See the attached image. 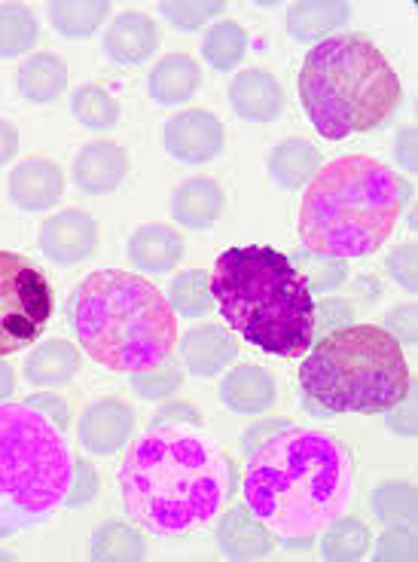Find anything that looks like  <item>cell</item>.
<instances>
[{
  "instance_id": "6da1fadb",
  "label": "cell",
  "mask_w": 418,
  "mask_h": 562,
  "mask_svg": "<svg viewBox=\"0 0 418 562\" xmlns=\"http://www.w3.org/2000/svg\"><path fill=\"white\" fill-rule=\"evenodd\" d=\"M354 464L342 440L284 428L248 452L245 507L287 548H308L351 502Z\"/></svg>"
},
{
  "instance_id": "7a4b0ae2",
  "label": "cell",
  "mask_w": 418,
  "mask_h": 562,
  "mask_svg": "<svg viewBox=\"0 0 418 562\" xmlns=\"http://www.w3.org/2000/svg\"><path fill=\"white\" fill-rule=\"evenodd\" d=\"M236 471L226 452L187 425H159L135 440L120 464V502L150 535L208 526L233 498Z\"/></svg>"
},
{
  "instance_id": "3957f363",
  "label": "cell",
  "mask_w": 418,
  "mask_h": 562,
  "mask_svg": "<svg viewBox=\"0 0 418 562\" xmlns=\"http://www.w3.org/2000/svg\"><path fill=\"white\" fill-rule=\"evenodd\" d=\"M211 294L224 322L266 355L296 358L315 339V294L291 257L275 248L248 245L221 254Z\"/></svg>"
},
{
  "instance_id": "277c9868",
  "label": "cell",
  "mask_w": 418,
  "mask_h": 562,
  "mask_svg": "<svg viewBox=\"0 0 418 562\" xmlns=\"http://www.w3.org/2000/svg\"><path fill=\"white\" fill-rule=\"evenodd\" d=\"M406 183L373 156H339L308 181L300 205L306 251L336 260L379 251L400 221Z\"/></svg>"
},
{
  "instance_id": "5b68a950",
  "label": "cell",
  "mask_w": 418,
  "mask_h": 562,
  "mask_svg": "<svg viewBox=\"0 0 418 562\" xmlns=\"http://www.w3.org/2000/svg\"><path fill=\"white\" fill-rule=\"evenodd\" d=\"M68 318L86 355L116 373L162 364L178 342V315L166 296L120 269L86 276L70 294Z\"/></svg>"
},
{
  "instance_id": "8992f818",
  "label": "cell",
  "mask_w": 418,
  "mask_h": 562,
  "mask_svg": "<svg viewBox=\"0 0 418 562\" xmlns=\"http://www.w3.org/2000/svg\"><path fill=\"white\" fill-rule=\"evenodd\" d=\"M400 77L363 34H336L308 49L300 70V101L327 140L385 126L400 108Z\"/></svg>"
},
{
  "instance_id": "52a82bcc",
  "label": "cell",
  "mask_w": 418,
  "mask_h": 562,
  "mask_svg": "<svg viewBox=\"0 0 418 562\" xmlns=\"http://www.w3.org/2000/svg\"><path fill=\"white\" fill-rule=\"evenodd\" d=\"M413 385L404 346L376 324L324 334L300 367V392L330 413H385Z\"/></svg>"
},
{
  "instance_id": "ba28073f",
  "label": "cell",
  "mask_w": 418,
  "mask_h": 562,
  "mask_svg": "<svg viewBox=\"0 0 418 562\" xmlns=\"http://www.w3.org/2000/svg\"><path fill=\"white\" fill-rule=\"evenodd\" d=\"M74 452L31 404H0V538L49 520L65 505Z\"/></svg>"
},
{
  "instance_id": "9c48e42d",
  "label": "cell",
  "mask_w": 418,
  "mask_h": 562,
  "mask_svg": "<svg viewBox=\"0 0 418 562\" xmlns=\"http://www.w3.org/2000/svg\"><path fill=\"white\" fill-rule=\"evenodd\" d=\"M53 288L29 257L0 251V358L37 342L53 318Z\"/></svg>"
},
{
  "instance_id": "30bf717a",
  "label": "cell",
  "mask_w": 418,
  "mask_h": 562,
  "mask_svg": "<svg viewBox=\"0 0 418 562\" xmlns=\"http://www.w3.org/2000/svg\"><path fill=\"white\" fill-rule=\"evenodd\" d=\"M37 245L49 263L61 269L80 267L89 257H95L101 245V226L89 211L65 209L53 214L49 221H43Z\"/></svg>"
},
{
  "instance_id": "8fae6325",
  "label": "cell",
  "mask_w": 418,
  "mask_h": 562,
  "mask_svg": "<svg viewBox=\"0 0 418 562\" xmlns=\"http://www.w3.org/2000/svg\"><path fill=\"white\" fill-rule=\"evenodd\" d=\"M224 123L211 111H181L162 126V147L181 166H205L224 154Z\"/></svg>"
},
{
  "instance_id": "7c38bea8",
  "label": "cell",
  "mask_w": 418,
  "mask_h": 562,
  "mask_svg": "<svg viewBox=\"0 0 418 562\" xmlns=\"http://www.w3.org/2000/svg\"><path fill=\"white\" fill-rule=\"evenodd\" d=\"M135 431V409L123 404L120 397H98L89 404L77 425L80 447L92 456H113L128 443Z\"/></svg>"
},
{
  "instance_id": "4fadbf2b",
  "label": "cell",
  "mask_w": 418,
  "mask_h": 562,
  "mask_svg": "<svg viewBox=\"0 0 418 562\" xmlns=\"http://www.w3.org/2000/svg\"><path fill=\"white\" fill-rule=\"evenodd\" d=\"M128 175V154L116 140H89L74 159V187L86 196L120 190Z\"/></svg>"
},
{
  "instance_id": "5bb4252c",
  "label": "cell",
  "mask_w": 418,
  "mask_h": 562,
  "mask_svg": "<svg viewBox=\"0 0 418 562\" xmlns=\"http://www.w3.org/2000/svg\"><path fill=\"white\" fill-rule=\"evenodd\" d=\"M229 104L238 120L248 123H275L284 111V89L263 68L238 70L229 83Z\"/></svg>"
},
{
  "instance_id": "9a60e30c",
  "label": "cell",
  "mask_w": 418,
  "mask_h": 562,
  "mask_svg": "<svg viewBox=\"0 0 418 562\" xmlns=\"http://www.w3.org/2000/svg\"><path fill=\"white\" fill-rule=\"evenodd\" d=\"M10 202L22 211H46L65 196V175L49 159H25L10 171Z\"/></svg>"
},
{
  "instance_id": "2e32d148",
  "label": "cell",
  "mask_w": 418,
  "mask_h": 562,
  "mask_svg": "<svg viewBox=\"0 0 418 562\" xmlns=\"http://www.w3.org/2000/svg\"><path fill=\"white\" fill-rule=\"evenodd\" d=\"M159 29L150 15L144 13H123L111 22V29L104 31V56L111 58L120 68H135L144 65L147 58L156 56L159 49Z\"/></svg>"
},
{
  "instance_id": "e0dca14e",
  "label": "cell",
  "mask_w": 418,
  "mask_h": 562,
  "mask_svg": "<svg viewBox=\"0 0 418 562\" xmlns=\"http://www.w3.org/2000/svg\"><path fill=\"white\" fill-rule=\"evenodd\" d=\"M217 548L229 560H266L275 553L279 538L248 507H229L217 522Z\"/></svg>"
},
{
  "instance_id": "ac0fdd59",
  "label": "cell",
  "mask_w": 418,
  "mask_h": 562,
  "mask_svg": "<svg viewBox=\"0 0 418 562\" xmlns=\"http://www.w3.org/2000/svg\"><path fill=\"white\" fill-rule=\"evenodd\" d=\"M238 342L217 324H199L181 339V364L199 380H211L236 361Z\"/></svg>"
},
{
  "instance_id": "d6986e66",
  "label": "cell",
  "mask_w": 418,
  "mask_h": 562,
  "mask_svg": "<svg viewBox=\"0 0 418 562\" xmlns=\"http://www.w3.org/2000/svg\"><path fill=\"white\" fill-rule=\"evenodd\" d=\"M224 205V187L214 178H190V181L178 183V190L171 193L168 211H171L174 224H181L183 229L202 233V229H211L221 221Z\"/></svg>"
},
{
  "instance_id": "ffe728a7",
  "label": "cell",
  "mask_w": 418,
  "mask_h": 562,
  "mask_svg": "<svg viewBox=\"0 0 418 562\" xmlns=\"http://www.w3.org/2000/svg\"><path fill=\"white\" fill-rule=\"evenodd\" d=\"M128 260L144 276H166L183 260V239L166 224H144L128 236Z\"/></svg>"
},
{
  "instance_id": "44dd1931",
  "label": "cell",
  "mask_w": 418,
  "mask_h": 562,
  "mask_svg": "<svg viewBox=\"0 0 418 562\" xmlns=\"http://www.w3.org/2000/svg\"><path fill=\"white\" fill-rule=\"evenodd\" d=\"M275 397H279V389H275L272 373H266L263 367L257 364L236 367L221 380V404L238 416L266 413L275 404Z\"/></svg>"
},
{
  "instance_id": "7402d4cb",
  "label": "cell",
  "mask_w": 418,
  "mask_h": 562,
  "mask_svg": "<svg viewBox=\"0 0 418 562\" xmlns=\"http://www.w3.org/2000/svg\"><path fill=\"white\" fill-rule=\"evenodd\" d=\"M199 89H202V68L193 56H183V53L156 61L147 80L150 99L162 108H181L195 99Z\"/></svg>"
},
{
  "instance_id": "603a6c76",
  "label": "cell",
  "mask_w": 418,
  "mask_h": 562,
  "mask_svg": "<svg viewBox=\"0 0 418 562\" xmlns=\"http://www.w3.org/2000/svg\"><path fill=\"white\" fill-rule=\"evenodd\" d=\"M351 3L339 0H300L287 10V34L296 43H321L349 25Z\"/></svg>"
},
{
  "instance_id": "cb8c5ba5",
  "label": "cell",
  "mask_w": 418,
  "mask_h": 562,
  "mask_svg": "<svg viewBox=\"0 0 418 562\" xmlns=\"http://www.w3.org/2000/svg\"><path fill=\"white\" fill-rule=\"evenodd\" d=\"M321 169V154L315 144H308L306 138H287L272 147V154L266 159V171L269 178L279 183L281 190H303L308 181Z\"/></svg>"
},
{
  "instance_id": "d4e9b609",
  "label": "cell",
  "mask_w": 418,
  "mask_h": 562,
  "mask_svg": "<svg viewBox=\"0 0 418 562\" xmlns=\"http://www.w3.org/2000/svg\"><path fill=\"white\" fill-rule=\"evenodd\" d=\"M68 89V65L53 53H37L15 68V92L31 104H53Z\"/></svg>"
},
{
  "instance_id": "484cf974",
  "label": "cell",
  "mask_w": 418,
  "mask_h": 562,
  "mask_svg": "<svg viewBox=\"0 0 418 562\" xmlns=\"http://www.w3.org/2000/svg\"><path fill=\"white\" fill-rule=\"evenodd\" d=\"M77 373H80V351L68 339H46L25 361V382H31L34 389L68 385Z\"/></svg>"
},
{
  "instance_id": "4316f807",
  "label": "cell",
  "mask_w": 418,
  "mask_h": 562,
  "mask_svg": "<svg viewBox=\"0 0 418 562\" xmlns=\"http://www.w3.org/2000/svg\"><path fill=\"white\" fill-rule=\"evenodd\" d=\"M108 15H111L108 0H53L49 3V25L68 41L92 37Z\"/></svg>"
},
{
  "instance_id": "83f0119b",
  "label": "cell",
  "mask_w": 418,
  "mask_h": 562,
  "mask_svg": "<svg viewBox=\"0 0 418 562\" xmlns=\"http://www.w3.org/2000/svg\"><path fill=\"white\" fill-rule=\"evenodd\" d=\"M89 560L95 562H135L147 560V541L135 526L104 522L89 538Z\"/></svg>"
},
{
  "instance_id": "f1b7e54d",
  "label": "cell",
  "mask_w": 418,
  "mask_h": 562,
  "mask_svg": "<svg viewBox=\"0 0 418 562\" xmlns=\"http://www.w3.org/2000/svg\"><path fill=\"white\" fill-rule=\"evenodd\" d=\"M70 113L74 120L89 132H111L120 126V101L113 99L104 86L86 83L74 89V99H70Z\"/></svg>"
},
{
  "instance_id": "f546056e",
  "label": "cell",
  "mask_w": 418,
  "mask_h": 562,
  "mask_svg": "<svg viewBox=\"0 0 418 562\" xmlns=\"http://www.w3.org/2000/svg\"><path fill=\"white\" fill-rule=\"evenodd\" d=\"M168 306L174 315L183 318H205L214 306V294H211V276L205 269H187L181 276H174L168 284Z\"/></svg>"
},
{
  "instance_id": "4dcf8cb0",
  "label": "cell",
  "mask_w": 418,
  "mask_h": 562,
  "mask_svg": "<svg viewBox=\"0 0 418 562\" xmlns=\"http://www.w3.org/2000/svg\"><path fill=\"white\" fill-rule=\"evenodd\" d=\"M245 53H248V34L233 19L211 25L205 31V37H202V58L221 74L236 70L245 61Z\"/></svg>"
},
{
  "instance_id": "1f68e13d",
  "label": "cell",
  "mask_w": 418,
  "mask_h": 562,
  "mask_svg": "<svg viewBox=\"0 0 418 562\" xmlns=\"http://www.w3.org/2000/svg\"><path fill=\"white\" fill-rule=\"evenodd\" d=\"M370 550V529L354 517H336L324 526L321 557L330 562H354L363 560Z\"/></svg>"
},
{
  "instance_id": "d6a6232c",
  "label": "cell",
  "mask_w": 418,
  "mask_h": 562,
  "mask_svg": "<svg viewBox=\"0 0 418 562\" xmlns=\"http://www.w3.org/2000/svg\"><path fill=\"white\" fill-rule=\"evenodd\" d=\"M41 41L37 15L22 3H0V58H19Z\"/></svg>"
},
{
  "instance_id": "836d02e7",
  "label": "cell",
  "mask_w": 418,
  "mask_h": 562,
  "mask_svg": "<svg viewBox=\"0 0 418 562\" xmlns=\"http://www.w3.org/2000/svg\"><path fill=\"white\" fill-rule=\"evenodd\" d=\"M373 514L382 526H416V490L409 483H379L373 492Z\"/></svg>"
},
{
  "instance_id": "e575fe53",
  "label": "cell",
  "mask_w": 418,
  "mask_h": 562,
  "mask_svg": "<svg viewBox=\"0 0 418 562\" xmlns=\"http://www.w3.org/2000/svg\"><path fill=\"white\" fill-rule=\"evenodd\" d=\"M293 267L303 276V281L308 284V291L315 294H330L336 288H342L346 279H349V267L346 260H336V257H327V254L315 251H300L293 254Z\"/></svg>"
},
{
  "instance_id": "d590c367",
  "label": "cell",
  "mask_w": 418,
  "mask_h": 562,
  "mask_svg": "<svg viewBox=\"0 0 418 562\" xmlns=\"http://www.w3.org/2000/svg\"><path fill=\"white\" fill-rule=\"evenodd\" d=\"M183 373L181 367L171 364V358L162 364L147 367V370H135L132 373V389L144 401H168L171 394L181 392Z\"/></svg>"
},
{
  "instance_id": "8d00e7d4",
  "label": "cell",
  "mask_w": 418,
  "mask_h": 562,
  "mask_svg": "<svg viewBox=\"0 0 418 562\" xmlns=\"http://www.w3.org/2000/svg\"><path fill=\"white\" fill-rule=\"evenodd\" d=\"M224 0H162L159 13L178 31H195L224 13Z\"/></svg>"
},
{
  "instance_id": "74e56055",
  "label": "cell",
  "mask_w": 418,
  "mask_h": 562,
  "mask_svg": "<svg viewBox=\"0 0 418 562\" xmlns=\"http://www.w3.org/2000/svg\"><path fill=\"white\" fill-rule=\"evenodd\" d=\"M418 544H416V529L413 526H388L385 535L379 538L376 553L373 560L388 562V560H416Z\"/></svg>"
},
{
  "instance_id": "f35d334b",
  "label": "cell",
  "mask_w": 418,
  "mask_h": 562,
  "mask_svg": "<svg viewBox=\"0 0 418 562\" xmlns=\"http://www.w3.org/2000/svg\"><path fill=\"white\" fill-rule=\"evenodd\" d=\"M98 495V471L89 459H74V474H70L65 505L83 507Z\"/></svg>"
},
{
  "instance_id": "ab89813d",
  "label": "cell",
  "mask_w": 418,
  "mask_h": 562,
  "mask_svg": "<svg viewBox=\"0 0 418 562\" xmlns=\"http://www.w3.org/2000/svg\"><path fill=\"white\" fill-rule=\"evenodd\" d=\"M385 267H388L391 279L397 281V284H400L404 291L416 294L418 279H416V245H413V241H406V245H397V248L388 254Z\"/></svg>"
},
{
  "instance_id": "60d3db41",
  "label": "cell",
  "mask_w": 418,
  "mask_h": 562,
  "mask_svg": "<svg viewBox=\"0 0 418 562\" xmlns=\"http://www.w3.org/2000/svg\"><path fill=\"white\" fill-rule=\"evenodd\" d=\"M349 324H354V310L346 300H327L315 306V334H334Z\"/></svg>"
},
{
  "instance_id": "b9f144b4",
  "label": "cell",
  "mask_w": 418,
  "mask_h": 562,
  "mask_svg": "<svg viewBox=\"0 0 418 562\" xmlns=\"http://www.w3.org/2000/svg\"><path fill=\"white\" fill-rule=\"evenodd\" d=\"M385 425H388L394 435L416 437V389L413 385L406 389V394L394 407L385 409Z\"/></svg>"
},
{
  "instance_id": "7bdbcfd3",
  "label": "cell",
  "mask_w": 418,
  "mask_h": 562,
  "mask_svg": "<svg viewBox=\"0 0 418 562\" xmlns=\"http://www.w3.org/2000/svg\"><path fill=\"white\" fill-rule=\"evenodd\" d=\"M385 327L400 346H416V306H400L391 312L385 318Z\"/></svg>"
},
{
  "instance_id": "ee69618b",
  "label": "cell",
  "mask_w": 418,
  "mask_h": 562,
  "mask_svg": "<svg viewBox=\"0 0 418 562\" xmlns=\"http://www.w3.org/2000/svg\"><path fill=\"white\" fill-rule=\"evenodd\" d=\"M25 404H31L37 413H43L46 419L56 422L61 431H68L70 428L68 404H65L61 397H56V394H31V397H25Z\"/></svg>"
},
{
  "instance_id": "f6af8a7d",
  "label": "cell",
  "mask_w": 418,
  "mask_h": 562,
  "mask_svg": "<svg viewBox=\"0 0 418 562\" xmlns=\"http://www.w3.org/2000/svg\"><path fill=\"white\" fill-rule=\"evenodd\" d=\"M202 422V416H199V409L193 407V404H183V401H178V404H166V407L159 409L154 416V428H159V425H199Z\"/></svg>"
},
{
  "instance_id": "bcb514c9",
  "label": "cell",
  "mask_w": 418,
  "mask_h": 562,
  "mask_svg": "<svg viewBox=\"0 0 418 562\" xmlns=\"http://www.w3.org/2000/svg\"><path fill=\"white\" fill-rule=\"evenodd\" d=\"M394 159L400 162V169L416 171L418 169V150H416V128H400V135L394 140Z\"/></svg>"
},
{
  "instance_id": "7dc6e473",
  "label": "cell",
  "mask_w": 418,
  "mask_h": 562,
  "mask_svg": "<svg viewBox=\"0 0 418 562\" xmlns=\"http://www.w3.org/2000/svg\"><path fill=\"white\" fill-rule=\"evenodd\" d=\"M284 428H291V422L287 419H269V422H257L253 428H248L245 435H241V450L253 452L260 443H263L266 437H272L275 431H284Z\"/></svg>"
},
{
  "instance_id": "c3c4849f",
  "label": "cell",
  "mask_w": 418,
  "mask_h": 562,
  "mask_svg": "<svg viewBox=\"0 0 418 562\" xmlns=\"http://www.w3.org/2000/svg\"><path fill=\"white\" fill-rule=\"evenodd\" d=\"M19 154V132L13 123L0 120V166H7Z\"/></svg>"
},
{
  "instance_id": "681fc988",
  "label": "cell",
  "mask_w": 418,
  "mask_h": 562,
  "mask_svg": "<svg viewBox=\"0 0 418 562\" xmlns=\"http://www.w3.org/2000/svg\"><path fill=\"white\" fill-rule=\"evenodd\" d=\"M13 392H15L13 367L0 358V404H3V401H10V397H13Z\"/></svg>"
},
{
  "instance_id": "f907efd6",
  "label": "cell",
  "mask_w": 418,
  "mask_h": 562,
  "mask_svg": "<svg viewBox=\"0 0 418 562\" xmlns=\"http://www.w3.org/2000/svg\"><path fill=\"white\" fill-rule=\"evenodd\" d=\"M303 409H306L308 416H318V419H330V416H334L330 409L324 407V404H318L315 397H308L306 392H303Z\"/></svg>"
},
{
  "instance_id": "816d5d0a",
  "label": "cell",
  "mask_w": 418,
  "mask_h": 562,
  "mask_svg": "<svg viewBox=\"0 0 418 562\" xmlns=\"http://www.w3.org/2000/svg\"><path fill=\"white\" fill-rule=\"evenodd\" d=\"M0 560H13V557L10 553H0Z\"/></svg>"
}]
</instances>
